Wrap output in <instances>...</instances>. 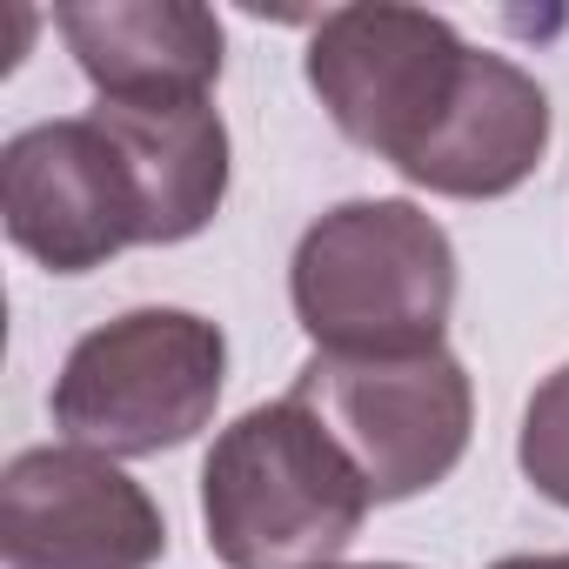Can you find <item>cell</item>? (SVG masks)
Returning a JSON list of instances; mask_svg holds the SVG:
<instances>
[{
  "instance_id": "cell-1",
  "label": "cell",
  "mask_w": 569,
  "mask_h": 569,
  "mask_svg": "<svg viewBox=\"0 0 569 569\" xmlns=\"http://www.w3.org/2000/svg\"><path fill=\"white\" fill-rule=\"evenodd\" d=\"M369 502L349 449L296 396L221 429L201 469L208 549L228 569H329L356 542Z\"/></svg>"
},
{
  "instance_id": "cell-2",
  "label": "cell",
  "mask_w": 569,
  "mask_h": 569,
  "mask_svg": "<svg viewBox=\"0 0 569 569\" xmlns=\"http://www.w3.org/2000/svg\"><path fill=\"white\" fill-rule=\"evenodd\" d=\"M289 289L316 356H422L456 309V248L416 201H342L302 234Z\"/></svg>"
},
{
  "instance_id": "cell-3",
  "label": "cell",
  "mask_w": 569,
  "mask_h": 569,
  "mask_svg": "<svg viewBox=\"0 0 569 569\" xmlns=\"http://www.w3.org/2000/svg\"><path fill=\"white\" fill-rule=\"evenodd\" d=\"M221 376L228 342L214 322L188 309H128L74 342L54 382V422L74 449L161 456L214 422Z\"/></svg>"
},
{
  "instance_id": "cell-4",
  "label": "cell",
  "mask_w": 569,
  "mask_h": 569,
  "mask_svg": "<svg viewBox=\"0 0 569 569\" xmlns=\"http://www.w3.org/2000/svg\"><path fill=\"white\" fill-rule=\"evenodd\" d=\"M469 41L422 8H336L309 41V88L336 114V128L382 154L389 168H416L436 128L449 121Z\"/></svg>"
},
{
  "instance_id": "cell-5",
  "label": "cell",
  "mask_w": 569,
  "mask_h": 569,
  "mask_svg": "<svg viewBox=\"0 0 569 569\" xmlns=\"http://www.w3.org/2000/svg\"><path fill=\"white\" fill-rule=\"evenodd\" d=\"M322 416V429L349 449L376 502H402L436 489L469 449V376L449 349L422 356H316L296 389Z\"/></svg>"
},
{
  "instance_id": "cell-6",
  "label": "cell",
  "mask_w": 569,
  "mask_h": 569,
  "mask_svg": "<svg viewBox=\"0 0 569 569\" xmlns=\"http://www.w3.org/2000/svg\"><path fill=\"white\" fill-rule=\"evenodd\" d=\"M0 214H8L14 248H28L54 274H88L108 254L154 241L148 188L101 108L74 121L21 128L8 141V154H0Z\"/></svg>"
},
{
  "instance_id": "cell-7",
  "label": "cell",
  "mask_w": 569,
  "mask_h": 569,
  "mask_svg": "<svg viewBox=\"0 0 569 569\" xmlns=\"http://www.w3.org/2000/svg\"><path fill=\"white\" fill-rule=\"evenodd\" d=\"M161 509L101 449H21L0 476L8 569H154Z\"/></svg>"
},
{
  "instance_id": "cell-8",
  "label": "cell",
  "mask_w": 569,
  "mask_h": 569,
  "mask_svg": "<svg viewBox=\"0 0 569 569\" xmlns=\"http://www.w3.org/2000/svg\"><path fill=\"white\" fill-rule=\"evenodd\" d=\"M61 41L101 101H201L221 74V21L188 0H108V8H61Z\"/></svg>"
},
{
  "instance_id": "cell-9",
  "label": "cell",
  "mask_w": 569,
  "mask_h": 569,
  "mask_svg": "<svg viewBox=\"0 0 569 569\" xmlns=\"http://www.w3.org/2000/svg\"><path fill=\"white\" fill-rule=\"evenodd\" d=\"M549 148V94L502 54H469L462 94L449 108V121L436 128V141L422 148V161L409 168L416 188L429 194H456V201H489L509 194L536 174Z\"/></svg>"
},
{
  "instance_id": "cell-10",
  "label": "cell",
  "mask_w": 569,
  "mask_h": 569,
  "mask_svg": "<svg viewBox=\"0 0 569 569\" xmlns=\"http://www.w3.org/2000/svg\"><path fill=\"white\" fill-rule=\"evenodd\" d=\"M522 476L569 509V362L529 396V416H522Z\"/></svg>"
},
{
  "instance_id": "cell-11",
  "label": "cell",
  "mask_w": 569,
  "mask_h": 569,
  "mask_svg": "<svg viewBox=\"0 0 569 569\" xmlns=\"http://www.w3.org/2000/svg\"><path fill=\"white\" fill-rule=\"evenodd\" d=\"M496 569H569V556H502Z\"/></svg>"
},
{
  "instance_id": "cell-12",
  "label": "cell",
  "mask_w": 569,
  "mask_h": 569,
  "mask_svg": "<svg viewBox=\"0 0 569 569\" xmlns=\"http://www.w3.org/2000/svg\"><path fill=\"white\" fill-rule=\"evenodd\" d=\"M329 569H342V562H329ZM362 569H402V562H362Z\"/></svg>"
}]
</instances>
